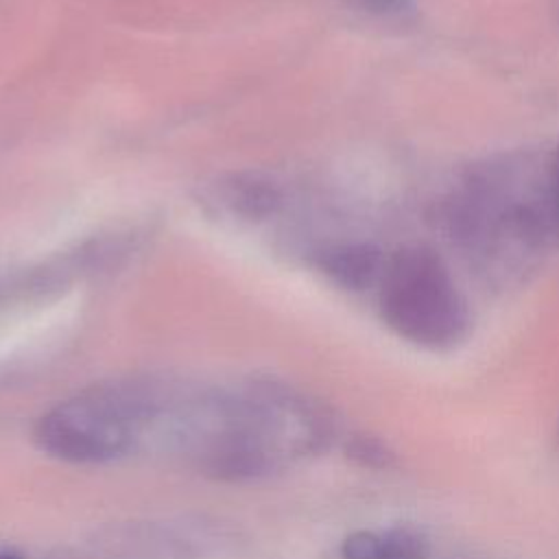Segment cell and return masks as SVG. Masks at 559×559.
<instances>
[{"mask_svg":"<svg viewBox=\"0 0 559 559\" xmlns=\"http://www.w3.org/2000/svg\"><path fill=\"white\" fill-rule=\"evenodd\" d=\"M162 404L153 384L92 386L48 413L35 426L37 445L70 463H98L127 452Z\"/></svg>","mask_w":559,"mask_h":559,"instance_id":"cell-1","label":"cell"},{"mask_svg":"<svg viewBox=\"0 0 559 559\" xmlns=\"http://www.w3.org/2000/svg\"><path fill=\"white\" fill-rule=\"evenodd\" d=\"M380 317L424 349H452L469 332V310L445 262L424 245L397 249L382 269Z\"/></svg>","mask_w":559,"mask_h":559,"instance_id":"cell-2","label":"cell"},{"mask_svg":"<svg viewBox=\"0 0 559 559\" xmlns=\"http://www.w3.org/2000/svg\"><path fill=\"white\" fill-rule=\"evenodd\" d=\"M384 262L382 253L369 242L334 245L319 255V269L349 290H362L380 280Z\"/></svg>","mask_w":559,"mask_h":559,"instance_id":"cell-3","label":"cell"},{"mask_svg":"<svg viewBox=\"0 0 559 559\" xmlns=\"http://www.w3.org/2000/svg\"><path fill=\"white\" fill-rule=\"evenodd\" d=\"M343 559H428L426 542L411 528L354 531L341 544Z\"/></svg>","mask_w":559,"mask_h":559,"instance_id":"cell-4","label":"cell"},{"mask_svg":"<svg viewBox=\"0 0 559 559\" xmlns=\"http://www.w3.org/2000/svg\"><path fill=\"white\" fill-rule=\"evenodd\" d=\"M225 205L245 218H266L280 210V188L260 175H234L223 183Z\"/></svg>","mask_w":559,"mask_h":559,"instance_id":"cell-5","label":"cell"},{"mask_svg":"<svg viewBox=\"0 0 559 559\" xmlns=\"http://www.w3.org/2000/svg\"><path fill=\"white\" fill-rule=\"evenodd\" d=\"M347 456L354 459L356 463H360L365 467H373V469H386L395 461L393 450L384 441L369 437V435L352 437L347 443Z\"/></svg>","mask_w":559,"mask_h":559,"instance_id":"cell-6","label":"cell"},{"mask_svg":"<svg viewBox=\"0 0 559 559\" xmlns=\"http://www.w3.org/2000/svg\"><path fill=\"white\" fill-rule=\"evenodd\" d=\"M550 190H552V201L559 212V146L555 148V155L550 159Z\"/></svg>","mask_w":559,"mask_h":559,"instance_id":"cell-7","label":"cell"},{"mask_svg":"<svg viewBox=\"0 0 559 559\" xmlns=\"http://www.w3.org/2000/svg\"><path fill=\"white\" fill-rule=\"evenodd\" d=\"M356 2H360L362 7L376 9V11H397V9H402L408 0H356Z\"/></svg>","mask_w":559,"mask_h":559,"instance_id":"cell-8","label":"cell"},{"mask_svg":"<svg viewBox=\"0 0 559 559\" xmlns=\"http://www.w3.org/2000/svg\"><path fill=\"white\" fill-rule=\"evenodd\" d=\"M0 559H22V557H20V555H15V552L4 550V552H0Z\"/></svg>","mask_w":559,"mask_h":559,"instance_id":"cell-9","label":"cell"}]
</instances>
